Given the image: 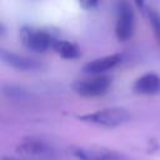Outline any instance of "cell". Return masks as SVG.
Returning <instances> with one entry per match:
<instances>
[{
    "mask_svg": "<svg viewBox=\"0 0 160 160\" xmlns=\"http://www.w3.org/2000/svg\"><path fill=\"white\" fill-rule=\"evenodd\" d=\"M1 160H32V159H19V158H12V156H4Z\"/></svg>",
    "mask_w": 160,
    "mask_h": 160,
    "instance_id": "13",
    "label": "cell"
},
{
    "mask_svg": "<svg viewBox=\"0 0 160 160\" xmlns=\"http://www.w3.org/2000/svg\"><path fill=\"white\" fill-rule=\"evenodd\" d=\"M70 151L79 160H130L125 154L105 148L75 146Z\"/></svg>",
    "mask_w": 160,
    "mask_h": 160,
    "instance_id": "6",
    "label": "cell"
},
{
    "mask_svg": "<svg viewBox=\"0 0 160 160\" xmlns=\"http://www.w3.org/2000/svg\"><path fill=\"white\" fill-rule=\"evenodd\" d=\"M146 16H148L149 24L151 25L154 36H155L158 44L160 45V14L152 9H146Z\"/></svg>",
    "mask_w": 160,
    "mask_h": 160,
    "instance_id": "11",
    "label": "cell"
},
{
    "mask_svg": "<svg viewBox=\"0 0 160 160\" xmlns=\"http://www.w3.org/2000/svg\"><path fill=\"white\" fill-rule=\"evenodd\" d=\"M52 50L59 56H61L62 59H68V60L78 59L81 55L80 48L76 44L70 42L68 40H59V39H56V41L52 45Z\"/></svg>",
    "mask_w": 160,
    "mask_h": 160,
    "instance_id": "10",
    "label": "cell"
},
{
    "mask_svg": "<svg viewBox=\"0 0 160 160\" xmlns=\"http://www.w3.org/2000/svg\"><path fill=\"white\" fill-rule=\"evenodd\" d=\"M111 86V78L108 75H92L72 84L74 91L82 98H96L106 94Z\"/></svg>",
    "mask_w": 160,
    "mask_h": 160,
    "instance_id": "4",
    "label": "cell"
},
{
    "mask_svg": "<svg viewBox=\"0 0 160 160\" xmlns=\"http://www.w3.org/2000/svg\"><path fill=\"white\" fill-rule=\"evenodd\" d=\"M121 61L120 54H110L90 60L82 66V71L90 76L92 75H104V72L114 69Z\"/></svg>",
    "mask_w": 160,
    "mask_h": 160,
    "instance_id": "8",
    "label": "cell"
},
{
    "mask_svg": "<svg viewBox=\"0 0 160 160\" xmlns=\"http://www.w3.org/2000/svg\"><path fill=\"white\" fill-rule=\"evenodd\" d=\"M78 1H79L80 6L82 9H85V10H92V9H95L98 6V4H99L100 0H78Z\"/></svg>",
    "mask_w": 160,
    "mask_h": 160,
    "instance_id": "12",
    "label": "cell"
},
{
    "mask_svg": "<svg viewBox=\"0 0 160 160\" xmlns=\"http://www.w3.org/2000/svg\"><path fill=\"white\" fill-rule=\"evenodd\" d=\"M15 152L25 158H31L32 160L38 158H55V149L52 145L39 138H24L15 146Z\"/></svg>",
    "mask_w": 160,
    "mask_h": 160,
    "instance_id": "5",
    "label": "cell"
},
{
    "mask_svg": "<svg viewBox=\"0 0 160 160\" xmlns=\"http://www.w3.org/2000/svg\"><path fill=\"white\" fill-rule=\"evenodd\" d=\"M1 60L8 66L15 70H19V71H34V70H39L42 66L41 62L35 59L15 54L6 49L1 50Z\"/></svg>",
    "mask_w": 160,
    "mask_h": 160,
    "instance_id": "7",
    "label": "cell"
},
{
    "mask_svg": "<svg viewBox=\"0 0 160 160\" xmlns=\"http://www.w3.org/2000/svg\"><path fill=\"white\" fill-rule=\"evenodd\" d=\"M134 91L141 95H154L160 91V75L146 72L138 78L132 86Z\"/></svg>",
    "mask_w": 160,
    "mask_h": 160,
    "instance_id": "9",
    "label": "cell"
},
{
    "mask_svg": "<svg viewBox=\"0 0 160 160\" xmlns=\"http://www.w3.org/2000/svg\"><path fill=\"white\" fill-rule=\"evenodd\" d=\"M19 35L22 45L34 52H45L50 48L52 49V45L56 41L49 31L32 26H22Z\"/></svg>",
    "mask_w": 160,
    "mask_h": 160,
    "instance_id": "2",
    "label": "cell"
},
{
    "mask_svg": "<svg viewBox=\"0 0 160 160\" xmlns=\"http://www.w3.org/2000/svg\"><path fill=\"white\" fill-rule=\"evenodd\" d=\"M135 30V14L129 1L121 0L116 8L115 36L119 41H128L132 38Z\"/></svg>",
    "mask_w": 160,
    "mask_h": 160,
    "instance_id": "3",
    "label": "cell"
},
{
    "mask_svg": "<svg viewBox=\"0 0 160 160\" xmlns=\"http://www.w3.org/2000/svg\"><path fill=\"white\" fill-rule=\"evenodd\" d=\"M79 119L81 121L104 128H116L126 124L131 119V114L122 108H105L94 112L80 115Z\"/></svg>",
    "mask_w": 160,
    "mask_h": 160,
    "instance_id": "1",
    "label": "cell"
}]
</instances>
